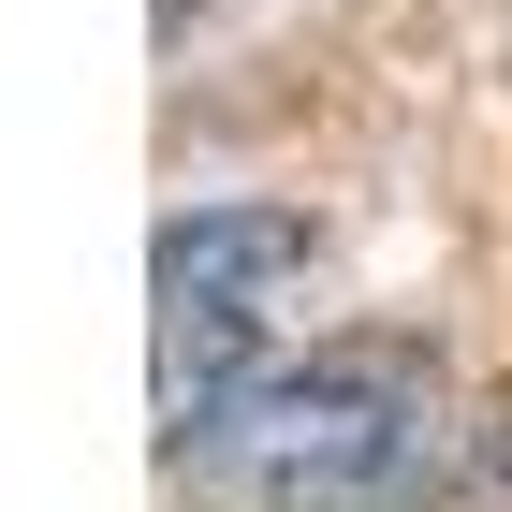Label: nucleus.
<instances>
[{"mask_svg": "<svg viewBox=\"0 0 512 512\" xmlns=\"http://www.w3.org/2000/svg\"><path fill=\"white\" fill-rule=\"evenodd\" d=\"M454 454V381L425 337H322L308 366H264L235 425L191 454L205 512H410Z\"/></svg>", "mask_w": 512, "mask_h": 512, "instance_id": "f257e3e1", "label": "nucleus"}, {"mask_svg": "<svg viewBox=\"0 0 512 512\" xmlns=\"http://www.w3.org/2000/svg\"><path fill=\"white\" fill-rule=\"evenodd\" d=\"M322 264L308 205H191V220H161V337H147V410H161V454L191 469L205 439L235 425V395L264 381V322L278 293Z\"/></svg>", "mask_w": 512, "mask_h": 512, "instance_id": "f03ea898", "label": "nucleus"}, {"mask_svg": "<svg viewBox=\"0 0 512 512\" xmlns=\"http://www.w3.org/2000/svg\"><path fill=\"white\" fill-rule=\"evenodd\" d=\"M410 512H512V410H469L454 454H439V483H425Z\"/></svg>", "mask_w": 512, "mask_h": 512, "instance_id": "7ed1b4c3", "label": "nucleus"}]
</instances>
